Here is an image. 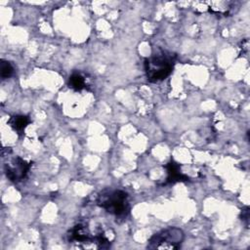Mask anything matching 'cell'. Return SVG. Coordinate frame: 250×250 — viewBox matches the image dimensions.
<instances>
[{
  "instance_id": "1",
  "label": "cell",
  "mask_w": 250,
  "mask_h": 250,
  "mask_svg": "<svg viewBox=\"0 0 250 250\" xmlns=\"http://www.w3.org/2000/svg\"><path fill=\"white\" fill-rule=\"evenodd\" d=\"M175 55L157 52L145 60V71L149 82H159L167 78L175 64Z\"/></svg>"
},
{
  "instance_id": "2",
  "label": "cell",
  "mask_w": 250,
  "mask_h": 250,
  "mask_svg": "<svg viewBox=\"0 0 250 250\" xmlns=\"http://www.w3.org/2000/svg\"><path fill=\"white\" fill-rule=\"evenodd\" d=\"M97 203L107 213L118 218L126 217L130 210L128 194L120 189L102 191L97 198Z\"/></svg>"
},
{
  "instance_id": "3",
  "label": "cell",
  "mask_w": 250,
  "mask_h": 250,
  "mask_svg": "<svg viewBox=\"0 0 250 250\" xmlns=\"http://www.w3.org/2000/svg\"><path fill=\"white\" fill-rule=\"evenodd\" d=\"M184 231L175 227H170L154 233L148 240L149 249H178L184 241Z\"/></svg>"
},
{
  "instance_id": "4",
  "label": "cell",
  "mask_w": 250,
  "mask_h": 250,
  "mask_svg": "<svg viewBox=\"0 0 250 250\" xmlns=\"http://www.w3.org/2000/svg\"><path fill=\"white\" fill-rule=\"evenodd\" d=\"M31 163H28L20 156H14L10 158L8 162L4 164V171L6 177L14 183L21 182L27 175Z\"/></svg>"
},
{
  "instance_id": "5",
  "label": "cell",
  "mask_w": 250,
  "mask_h": 250,
  "mask_svg": "<svg viewBox=\"0 0 250 250\" xmlns=\"http://www.w3.org/2000/svg\"><path fill=\"white\" fill-rule=\"evenodd\" d=\"M67 238L69 242L86 243L95 241V235L91 234L89 227L85 224H77L67 232Z\"/></svg>"
},
{
  "instance_id": "6",
  "label": "cell",
  "mask_w": 250,
  "mask_h": 250,
  "mask_svg": "<svg viewBox=\"0 0 250 250\" xmlns=\"http://www.w3.org/2000/svg\"><path fill=\"white\" fill-rule=\"evenodd\" d=\"M165 169L167 171V178L165 181V185L174 184L176 182H186L188 180V177L181 172L180 164L173 160H171L165 165Z\"/></svg>"
},
{
  "instance_id": "7",
  "label": "cell",
  "mask_w": 250,
  "mask_h": 250,
  "mask_svg": "<svg viewBox=\"0 0 250 250\" xmlns=\"http://www.w3.org/2000/svg\"><path fill=\"white\" fill-rule=\"evenodd\" d=\"M9 125L12 127L14 131H16L18 134H22L27 127V125L30 123V119L26 115H21V114H17L13 115L9 119Z\"/></svg>"
},
{
  "instance_id": "8",
  "label": "cell",
  "mask_w": 250,
  "mask_h": 250,
  "mask_svg": "<svg viewBox=\"0 0 250 250\" xmlns=\"http://www.w3.org/2000/svg\"><path fill=\"white\" fill-rule=\"evenodd\" d=\"M68 86L74 91H81L86 87V80L80 73H72L68 79Z\"/></svg>"
},
{
  "instance_id": "9",
  "label": "cell",
  "mask_w": 250,
  "mask_h": 250,
  "mask_svg": "<svg viewBox=\"0 0 250 250\" xmlns=\"http://www.w3.org/2000/svg\"><path fill=\"white\" fill-rule=\"evenodd\" d=\"M0 74L2 79L10 78L14 74V66L8 61L2 60L0 63Z\"/></svg>"
},
{
  "instance_id": "10",
  "label": "cell",
  "mask_w": 250,
  "mask_h": 250,
  "mask_svg": "<svg viewBox=\"0 0 250 250\" xmlns=\"http://www.w3.org/2000/svg\"><path fill=\"white\" fill-rule=\"evenodd\" d=\"M241 220L245 223L246 226H248V221H249V209H248V207H246L241 212Z\"/></svg>"
}]
</instances>
